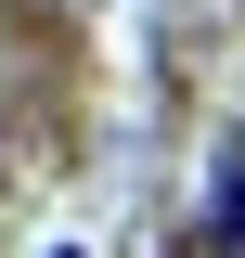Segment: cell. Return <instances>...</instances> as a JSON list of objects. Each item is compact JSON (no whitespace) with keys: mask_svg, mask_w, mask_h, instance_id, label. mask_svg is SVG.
Returning a JSON list of instances; mask_svg holds the SVG:
<instances>
[{"mask_svg":"<svg viewBox=\"0 0 245 258\" xmlns=\"http://www.w3.org/2000/svg\"><path fill=\"white\" fill-rule=\"evenodd\" d=\"M194 245H207V258H245V129L219 142V194H207V220H194Z\"/></svg>","mask_w":245,"mask_h":258,"instance_id":"cell-1","label":"cell"}]
</instances>
